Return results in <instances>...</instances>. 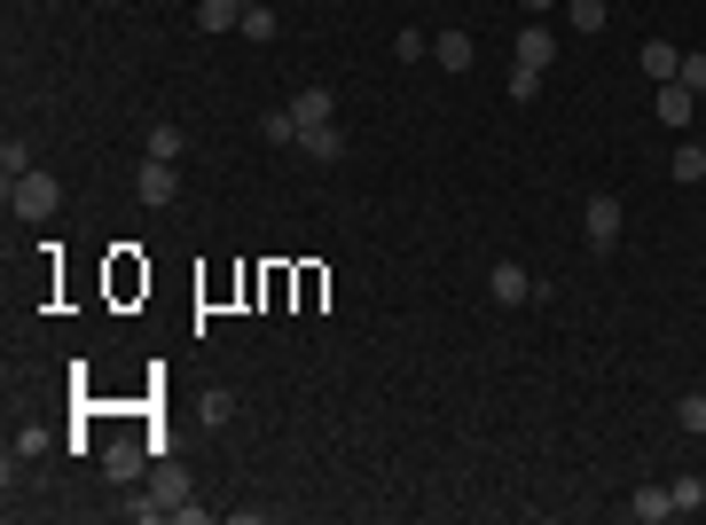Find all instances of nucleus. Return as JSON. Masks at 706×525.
<instances>
[{
  "instance_id": "obj_10",
  "label": "nucleus",
  "mask_w": 706,
  "mask_h": 525,
  "mask_svg": "<svg viewBox=\"0 0 706 525\" xmlns=\"http://www.w3.org/2000/svg\"><path fill=\"white\" fill-rule=\"evenodd\" d=\"M628 517H636V525H659V517H675L668 487H636V494H628Z\"/></svg>"
},
{
  "instance_id": "obj_19",
  "label": "nucleus",
  "mask_w": 706,
  "mask_h": 525,
  "mask_svg": "<svg viewBox=\"0 0 706 525\" xmlns=\"http://www.w3.org/2000/svg\"><path fill=\"white\" fill-rule=\"evenodd\" d=\"M565 16H574V32H604V0H565Z\"/></svg>"
},
{
  "instance_id": "obj_7",
  "label": "nucleus",
  "mask_w": 706,
  "mask_h": 525,
  "mask_svg": "<svg viewBox=\"0 0 706 525\" xmlns=\"http://www.w3.org/2000/svg\"><path fill=\"white\" fill-rule=\"evenodd\" d=\"M518 71H549L557 63V39L542 32V24H526V32H518V56H510Z\"/></svg>"
},
{
  "instance_id": "obj_26",
  "label": "nucleus",
  "mask_w": 706,
  "mask_h": 525,
  "mask_svg": "<svg viewBox=\"0 0 706 525\" xmlns=\"http://www.w3.org/2000/svg\"><path fill=\"white\" fill-rule=\"evenodd\" d=\"M675 79H683L691 94H706V56H683V71H675Z\"/></svg>"
},
{
  "instance_id": "obj_4",
  "label": "nucleus",
  "mask_w": 706,
  "mask_h": 525,
  "mask_svg": "<svg viewBox=\"0 0 706 525\" xmlns=\"http://www.w3.org/2000/svg\"><path fill=\"white\" fill-rule=\"evenodd\" d=\"M134 197H141V205H173V197H181V173H173L165 158H141V173H134Z\"/></svg>"
},
{
  "instance_id": "obj_8",
  "label": "nucleus",
  "mask_w": 706,
  "mask_h": 525,
  "mask_svg": "<svg viewBox=\"0 0 706 525\" xmlns=\"http://www.w3.org/2000/svg\"><path fill=\"white\" fill-rule=\"evenodd\" d=\"M299 158L338 165V158H346V133H338V126H306V133H299Z\"/></svg>"
},
{
  "instance_id": "obj_14",
  "label": "nucleus",
  "mask_w": 706,
  "mask_h": 525,
  "mask_svg": "<svg viewBox=\"0 0 706 525\" xmlns=\"http://www.w3.org/2000/svg\"><path fill=\"white\" fill-rule=\"evenodd\" d=\"M432 56H440L448 71H471V32H440V39H432Z\"/></svg>"
},
{
  "instance_id": "obj_5",
  "label": "nucleus",
  "mask_w": 706,
  "mask_h": 525,
  "mask_svg": "<svg viewBox=\"0 0 706 525\" xmlns=\"http://www.w3.org/2000/svg\"><path fill=\"white\" fill-rule=\"evenodd\" d=\"M282 110L299 118V133H306V126H338V103H329V86H299Z\"/></svg>"
},
{
  "instance_id": "obj_20",
  "label": "nucleus",
  "mask_w": 706,
  "mask_h": 525,
  "mask_svg": "<svg viewBox=\"0 0 706 525\" xmlns=\"http://www.w3.org/2000/svg\"><path fill=\"white\" fill-rule=\"evenodd\" d=\"M675 180H706V141H691V150H675V165H668Z\"/></svg>"
},
{
  "instance_id": "obj_22",
  "label": "nucleus",
  "mask_w": 706,
  "mask_h": 525,
  "mask_svg": "<svg viewBox=\"0 0 706 525\" xmlns=\"http://www.w3.org/2000/svg\"><path fill=\"white\" fill-rule=\"evenodd\" d=\"M150 158H165V165L181 158V126H150Z\"/></svg>"
},
{
  "instance_id": "obj_27",
  "label": "nucleus",
  "mask_w": 706,
  "mask_h": 525,
  "mask_svg": "<svg viewBox=\"0 0 706 525\" xmlns=\"http://www.w3.org/2000/svg\"><path fill=\"white\" fill-rule=\"evenodd\" d=\"M518 9H534V16H542V9H557V0H518Z\"/></svg>"
},
{
  "instance_id": "obj_15",
  "label": "nucleus",
  "mask_w": 706,
  "mask_h": 525,
  "mask_svg": "<svg viewBox=\"0 0 706 525\" xmlns=\"http://www.w3.org/2000/svg\"><path fill=\"white\" fill-rule=\"evenodd\" d=\"M259 133L275 141V150H299V118H291V110H267V118H259Z\"/></svg>"
},
{
  "instance_id": "obj_11",
  "label": "nucleus",
  "mask_w": 706,
  "mask_h": 525,
  "mask_svg": "<svg viewBox=\"0 0 706 525\" xmlns=\"http://www.w3.org/2000/svg\"><path fill=\"white\" fill-rule=\"evenodd\" d=\"M691 110H698V94H691L683 79H668V86H659V126H683Z\"/></svg>"
},
{
  "instance_id": "obj_1",
  "label": "nucleus",
  "mask_w": 706,
  "mask_h": 525,
  "mask_svg": "<svg viewBox=\"0 0 706 525\" xmlns=\"http://www.w3.org/2000/svg\"><path fill=\"white\" fill-rule=\"evenodd\" d=\"M181 502H188V470H181V463H158V470H150V487H141V502H118V510L150 525V517H173Z\"/></svg>"
},
{
  "instance_id": "obj_18",
  "label": "nucleus",
  "mask_w": 706,
  "mask_h": 525,
  "mask_svg": "<svg viewBox=\"0 0 706 525\" xmlns=\"http://www.w3.org/2000/svg\"><path fill=\"white\" fill-rule=\"evenodd\" d=\"M235 32H244V39H275V9H267V0H252V9H244V24H235Z\"/></svg>"
},
{
  "instance_id": "obj_2",
  "label": "nucleus",
  "mask_w": 706,
  "mask_h": 525,
  "mask_svg": "<svg viewBox=\"0 0 706 525\" xmlns=\"http://www.w3.org/2000/svg\"><path fill=\"white\" fill-rule=\"evenodd\" d=\"M9 212H16V220H56V212H63V180L32 165L24 180H9Z\"/></svg>"
},
{
  "instance_id": "obj_12",
  "label": "nucleus",
  "mask_w": 706,
  "mask_h": 525,
  "mask_svg": "<svg viewBox=\"0 0 706 525\" xmlns=\"http://www.w3.org/2000/svg\"><path fill=\"white\" fill-rule=\"evenodd\" d=\"M244 9H252V0H197V24H205V32H235V24H244Z\"/></svg>"
},
{
  "instance_id": "obj_16",
  "label": "nucleus",
  "mask_w": 706,
  "mask_h": 525,
  "mask_svg": "<svg viewBox=\"0 0 706 525\" xmlns=\"http://www.w3.org/2000/svg\"><path fill=\"white\" fill-rule=\"evenodd\" d=\"M32 173V150H24V133H9L0 141V180H24Z\"/></svg>"
},
{
  "instance_id": "obj_23",
  "label": "nucleus",
  "mask_w": 706,
  "mask_h": 525,
  "mask_svg": "<svg viewBox=\"0 0 706 525\" xmlns=\"http://www.w3.org/2000/svg\"><path fill=\"white\" fill-rule=\"evenodd\" d=\"M534 94H542V71H518L510 63V103H534Z\"/></svg>"
},
{
  "instance_id": "obj_21",
  "label": "nucleus",
  "mask_w": 706,
  "mask_h": 525,
  "mask_svg": "<svg viewBox=\"0 0 706 525\" xmlns=\"http://www.w3.org/2000/svg\"><path fill=\"white\" fill-rule=\"evenodd\" d=\"M675 423H683V432H706V393H683L675 400Z\"/></svg>"
},
{
  "instance_id": "obj_25",
  "label": "nucleus",
  "mask_w": 706,
  "mask_h": 525,
  "mask_svg": "<svg viewBox=\"0 0 706 525\" xmlns=\"http://www.w3.org/2000/svg\"><path fill=\"white\" fill-rule=\"evenodd\" d=\"M235 416V393H205V423H228Z\"/></svg>"
},
{
  "instance_id": "obj_3",
  "label": "nucleus",
  "mask_w": 706,
  "mask_h": 525,
  "mask_svg": "<svg viewBox=\"0 0 706 525\" xmlns=\"http://www.w3.org/2000/svg\"><path fill=\"white\" fill-rule=\"evenodd\" d=\"M581 228H589V252H597V259H604V252H621V228H628L621 197H612V188H597V197L581 205Z\"/></svg>"
},
{
  "instance_id": "obj_9",
  "label": "nucleus",
  "mask_w": 706,
  "mask_h": 525,
  "mask_svg": "<svg viewBox=\"0 0 706 525\" xmlns=\"http://www.w3.org/2000/svg\"><path fill=\"white\" fill-rule=\"evenodd\" d=\"M487 291H495L502 306H518V299H534V275H526V267H518V259H502V267L487 275Z\"/></svg>"
},
{
  "instance_id": "obj_17",
  "label": "nucleus",
  "mask_w": 706,
  "mask_h": 525,
  "mask_svg": "<svg viewBox=\"0 0 706 525\" xmlns=\"http://www.w3.org/2000/svg\"><path fill=\"white\" fill-rule=\"evenodd\" d=\"M668 502H675V517H691V510H706V479H691V470H683V479L668 487Z\"/></svg>"
},
{
  "instance_id": "obj_6",
  "label": "nucleus",
  "mask_w": 706,
  "mask_h": 525,
  "mask_svg": "<svg viewBox=\"0 0 706 525\" xmlns=\"http://www.w3.org/2000/svg\"><path fill=\"white\" fill-rule=\"evenodd\" d=\"M636 63H644V79H651V86H668V79L683 71V47H675V39H644V56H636Z\"/></svg>"
},
{
  "instance_id": "obj_24",
  "label": "nucleus",
  "mask_w": 706,
  "mask_h": 525,
  "mask_svg": "<svg viewBox=\"0 0 706 525\" xmlns=\"http://www.w3.org/2000/svg\"><path fill=\"white\" fill-rule=\"evenodd\" d=\"M393 56H401V63H416V56H432V39H424V32H401V39H393Z\"/></svg>"
},
{
  "instance_id": "obj_13",
  "label": "nucleus",
  "mask_w": 706,
  "mask_h": 525,
  "mask_svg": "<svg viewBox=\"0 0 706 525\" xmlns=\"http://www.w3.org/2000/svg\"><path fill=\"white\" fill-rule=\"evenodd\" d=\"M103 470H111L118 487H126V479H141V447H134V440H111V447H103Z\"/></svg>"
}]
</instances>
